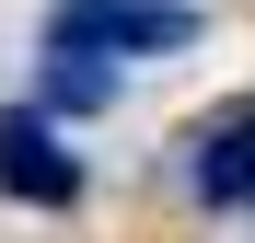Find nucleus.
Wrapping results in <instances>:
<instances>
[{"instance_id": "7ed1b4c3", "label": "nucleus", "mask_w": 255, "mask_h": 243, "mask_svg": "<svg viewBox=\"0 0 255 243\" xmlns=\"http://www.w3.org/2000/svg\"><path fill=\"white\" fill-rule=\"evenodd\" d=\"M186 185L209 197V209H255V104L209 116V128L186 139Z\"/></svg>"}, {"instance_id": "20e7f679", "label": "nucleus", "mask_w": 255, "mask_h": 243, "mask_svg": "<svg viewBox=\"0 0 255 243\" xmlns=\"http://www.w3.org/2000/svg\"><path fill=\"white\" fill-rule=\"evenodd\" d=\"M116 93V70H93V58H58L47 70V104H105Z\"/></svg>"}, {"instance_id": "f257e3e1", "label": "nucleus", "mask_w": 255, "mask_h": 243, "mask_svg": "<svg viewBox=\"0 0 255 243\" xmlns=\"http://www.w3.org/2000/svg\"><path fill=\"white\" fill-rule=\"evenodd\" d=\"M197 47L186 0H58L47 12V58H174Z\"/></svg>"}, {"instance_id": "f03ea898", "label": "nucleus", "mask_w": 255, "mask_h": 243, "mask_svg": "<svg viewBox=\"0 0 255 243\" xmlns=\"http://www.w3.org/2000/svg\"><path fill=\"white\" fill-rule=\"evenodd\" d=\"M0 185H12V197H35V209H70V197H81V162L58 151V128H47V116H0Z\"/></svg>"}]
</instances>
